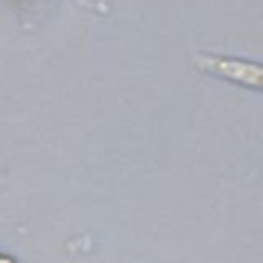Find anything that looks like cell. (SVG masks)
<instances>
[{
    "label": "cell",
    "mask_w": 263,
    "mask_h": 263,
    "mask_svg": "<svg viewBox=\"0 0 263 263\" xmlns=\"http://www.w3.org/2000/svg\"><path fill=\"white\" fill-rule=\"evenodd\" d=\"M82 8H86V10H90V12H107V8H109V4H107V0H76Z\"/></svg>",
    "instance_id": "7a4b0ae2"
},
{
    "label": "cell",
    "mask_w": 263,
    "mask_h": 263,
    "mask_svg": "<svg viewBox=\"0 0 263 263\" xmlns=\"http://www.w3.org/2000/svg\"><path fill=\"white\" fill-rule=\"evenodd\" d=\"M0 263H14L10 257H6V255H0Z\"/></svg>",
    "instance_id": "3957f363"
},
{
    "label": "cell",
    "mask_w": 263,
    "mask_h": 263,
    "mask_svg": "<svg viewBox=\"0 0 263 263\" xmlns=\"http://www.w3.org/2000/svg\"><path fill=\"white\" fill-rule=\"evenodd\" d=\"M191 66L212 78L230 82L240 88L263 92V62L247 60L228 53L197 51L191 55Z\"/></svg>",
    "instance_id": "6da1fadb"
}]
</instances>
